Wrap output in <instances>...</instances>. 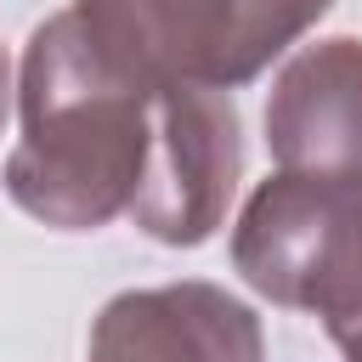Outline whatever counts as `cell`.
I'll return each instance as SVG.
<instances>
[{"mask_svg": "<svg viewBox=\"0 0 362 362\" xmlns=\"http://www.w3.org/2000/svg\"><path fill=\"white\" fill-rule=\"evenodd\" d=\"M238 277L334 334L362 322V187L277 170L266 175L232 226Z\"/></svg>", "mask_w": 362, "mask_h": 362, "instance_id": "3957f363", "label": "cell"}, {"mask_svg": "<svg viewBox=\"0 0 362 362\" xmlns=\"http://www.w3.org/2000/svg\"><path fill=\"white\" fill-rule=\"evenodd\" d=\"M243 181V124L226 90L158 85L147 170L130 221L164 249H198L232 209Z\"/></svg>", "mask_w": 362, "mask_h": 362, "instance_id": "277c9868", "label": "cell"}, {"mask_svg": "<svg viewBox=\"0 0 362 362\" xmlns=\"http://www.w3.org/2000/svg\"><path fill=\"white\" fill-rule=\"evenodd\" d=\"M153 96L158 85L119 74L74 11L45 17L23 45V136L0 170L6 198L57 232H96L130 215L153 141Z\"/></svg>", "mask_w": 362, "mask_h": 362, "instance_id": "6da1fadb", "label": "cell"}, {"mask_svg": "<svg viewBox=\"0 0 362 362\" xmlns=\"http://www.w3.org/2000/svg\"><path fill=\"white\" fill-rule=\"evenodd\" d=\"M85 362H266V328L221 283L181 277L113 294L90 322Z\"/></svg>", "mask_w": 362, "mask_h": 362, "instance_id": "5b68a950", "label": "cell"}, {"mask_svg": "<svg viewBox=\"0 0 362 362\" xmlns=\"http://www.w3.org/2000/svg\"><path fill=\"white\" fill-rule=\"evenodd\" d=\"M334 345H339V356H345V362H362V322H356V328H345V334H334Z\"/></svg>", "mask_w": 362, "mask_h": 362, "instance_id": "52a82bcc", "label": "cell"}, {"mask_svg": "<svg viewBox=\"0 0 362 362\" xmlns=\"http://www.w3.org/2000/svg\"><path fill=\"white\" fill-rule=\"evenodd\" d=\"M334 0H74L85 40L141 85L238 90L260 79Z\"/></svg>", "mask_w": 362, "mask_h": 362, "instance_id": "7a4b0ae2", "label": "cell"}, {"mask_svg": "<svg viewBox=\"0 0 362 362\" xmlns=\"http://www.w3.org/2000/svg\"><path fill=\"white\" fill-rule=\"evenodd\" d=\"M266 147L277 170L362 187V40L300 45L266 90Z\"/></svg>", "mask_w": 362, "mask_h": 362, "instance_id": "8992f818", "label": "cell"}, {"mask_svg": "<svg viewBox=\"0 0 362 362\" xmlns=\"http://www.w3.org/2000/svg\"><path fill=\"white\" fill-rule=\"evenodd\" d=\"M6 90H11V79H6V51H0V124H6Z\"/></svg>", "mask_w": 362, "mask_h": 362, "instance_id": "ba28073f", "label": "cell"}]
</instances>
